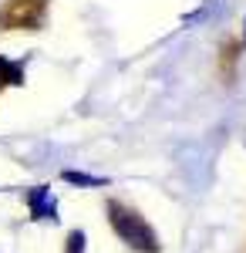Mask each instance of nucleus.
Segmentation results:
<instances>
[{
    "mask_svg": "<svg viewBox=\"0 0 246 253\" xmlns=\"http://www.w3.org/2000/svg\"><path fill=\"white\" fill-rule=\"evenodd\" d=\"M105 216H108V223H112L115 236H118L128 250L159 253V236H155V230L145 223V216L138 213V210L125 206L122 199H108V203H105Z\"/></svg>",
    "mask_w": 246,
    "mask_h": 253,
    "instance_id": "obj_1",
    "label": "nucleus"
},
{
    "mask_svg": "<svg viewBox=\"0 0 246 253\" xmlns=\"http://www.w3.org/2000/svg\"><path fill=\"white\" fill-rule=\"evenodd\" d=\"M27 206H31L34 219H57V203L47 196V186L31 189V193H27Z\"/></svg>",
    "mask_w": 246,
    "mask_h": 253,
    "instance_id": "obj_2",
    "label": "nucleus"
},
{
    "mask_svg": "<svg viewBox=\"0 0 246 253\" xmlns=\"http://www.w3.org/2000/svg\"><path fill=\"white\" fill-rule=\"evenodd\" d=\"M68 182H78V186H105V179H98V175H84V172H64Z\"/></svg>",
    "mask_w": 246,
    "mask_h": 253,
    "instance_id": "obj_3",
    "label": "nucleus"
},
{
    "mask_svg": "<svg viewBox=\"0 0 246 253\" xmlns=\"http://www.w3.org/2000/svg\"><path fill=\"white\" fill-rule=\"evenodd\" d=\"M64 253H84V233L81 230H75V233L68 236V250Z\"/></svg>",
    "mask_w": 246,
    "mask_h": 253,
    "instance_id": "obj_4",
    "label": "nucleus"
}]
</instances>
